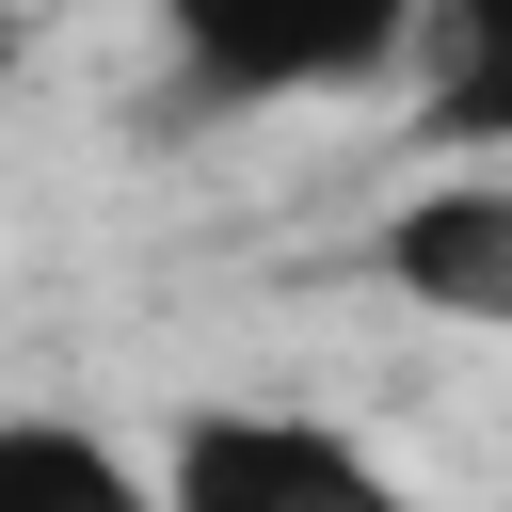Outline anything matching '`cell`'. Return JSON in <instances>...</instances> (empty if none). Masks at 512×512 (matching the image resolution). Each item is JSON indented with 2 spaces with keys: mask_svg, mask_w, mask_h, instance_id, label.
Wrapping results in <instances>:
<instances>
[{
  "mask_svg": "<svg viewBox=\"0 0 512 512\" xmlns=\"http://www.w3.org/2000/svg\"><path fill=\"white\" fill-rule=\"evenodd\" d=\"M368 256H384V288H400L416 320H464V336H496V320H512V176H496V160H464V176L400 192Z\"/></svg>",
  "mask_w": 512,
  "mask_h": 512,
  "instance_id": "3957f363",
  "label": "cell"
},
{
  "mask_svg": "<svg viewBox=\"0 0 512 512\" xmlns=\"http://www.w3.org/2000/svg\"><path fill=\"white\" fill-rule=\"evenodd\" d=\"M16 64H32V32H16V16H0V80H16Z\"/></svg>",
  "mask_w": 512,
  "mask_h": 512,
  "instance_id": "5b68a950",
  "label": "cell"
},
{
  "mask_svg": "<svg viewBox=\"0 0 512 512\" xmlns=\"http://www.w3.org/2000/svg\"><path fill=\"white\" fill-rule=\"evenodd\" d=\"M160 512H432L368 432L304 416V400H192L176 448L144 464Z\"/></svg>",
  "mask_w": 512,
  "mask_h": 512,
  "instance_id": "6da1fadb",
  "label": "cell"
},
{
  "mask_svg": "<svg viewBox=\"0 0 512 512\" xmlns=\"http://www.w3.org/2000/svg\"><path fill=\"white\" fill-rule=\"evenodd\" d=\"M0 512H160L96 416H0Z\"/></svg>",
  "mask_w": 512,
  "mask_h": 512,
  "instance_id": "277c9868",
  "label": "cell"
},
{
  "mask_svg": "<svg viewBox=\"0 0 512 512\" xmlns=\"http://www.w3.org/2000/svg\"><path fill=\"white\" fill-rule=\"evenodd\" d=\"M416 16L400 0H176V80L192 112H256V96H336V80H400Z\"/></svg>",
  "mask_w": 512,
  "mask_h": 512,
  "instance_id": "7a4b0ae2",
  "label": "cell"
}]
</instances>
